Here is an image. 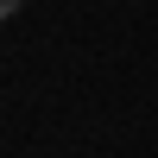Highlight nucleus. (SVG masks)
<instances>
[{"label": "nucleus", "instance_id": "1", "mask_svg": "<svg viewBox=\"0 0 158 158\" xmlns=\"http://www.w3.org/2000/svg\"><path fill=\"white\" fill-rule=\"evenodd\" d=\"M0 13H19V0H0Z\"/></svg>", "mask_w": 158, "mask_h": 158}]
</instances>
